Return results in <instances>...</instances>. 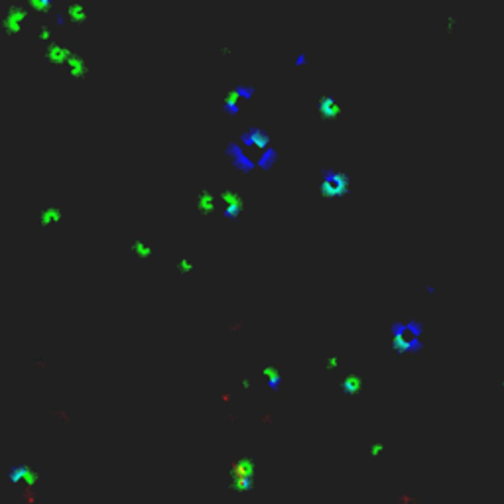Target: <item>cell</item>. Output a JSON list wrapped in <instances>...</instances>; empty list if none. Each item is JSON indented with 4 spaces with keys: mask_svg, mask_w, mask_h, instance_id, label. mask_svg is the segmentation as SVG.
I'll return each mask as SVG.
<instances>
[]
</instances>
